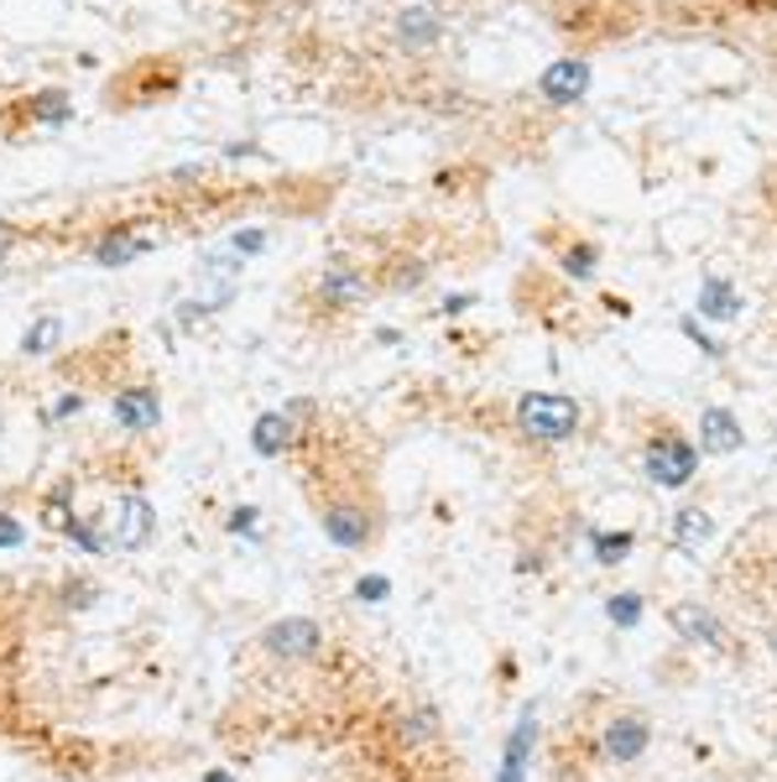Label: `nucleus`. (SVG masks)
Here are the masks:
<instances>
[{
    "label": "nucleus",
    "instance_id": "nucleus-1",
    "mask_svg": "<svg viewBox=\"0 0 777 782\" xmlns=\"http://www.w3.org/2000/svg\"><path fill=\"white\" fill-rule=\"evenodd\" d=\"M642 470H647V481L663 485V491H683L699 470V449L683 439V433H674V428H658L653 439L642 443Z\"/></svg>",
    "mask_w": 777,
    "mask_h": 782
},
{
    "label": "nucleus",
    "instance_id": "nucleus-2",
    "mask_svg": "<svg viewBox=\"0 0 777 782\" xmlns=\"http://www.w3.org/2000/svg\"><path fill=\"white\" fill-rule=\"evenodd\" d=\"M517 428L533 443H563L579 428V401L563 392H527L517 401Z\"/></svg>",
    "mask_w": 777,
    "mask_h": 782
},
{
    "label": "nucleus",
    "instance_id": "nucleus-3",
    "mask_svg": "<svg viewBox=\"0 0 777 782\" xmlns=\"http://www.w3.org/2000/svg\"><path fill=\"white\" fill-rule=\"evenodd\" d=\"M653 746V720L647 715H616V720H605V730H600V757L616 767H632L642 762V751Z\"/></svg>",
    "mask_w": 777,
    "mask_h": 782
},
{
    "label": "nucleus",
    "instance_id": "nucleus-4",
    "mask_svg": "<svg viewBox=\"0 0 777 782\" xmlns=\"http://www.w3.org/2000/svg\"><path fill=\"white\" fill-rule=\"evenodd\" d=\"M319 642H324V631H319V621H308V616H287V621H272L261 631V647L282 662H308L319 652Z\"/></svg>",
    "mask_w": 777,
    "mask_h": 782
},
{
    "label": "nucleus",
    "instance_id": "nucleus-5",
    "mask_svg": "<svg viewBox=\"0 0 777 782\" xmlns=\"http://www.w3.org/2000/svg\"><path fill=\"white\" fill-rule=\"evenodd\" d=\"M324 532H329V542L335 548H365L371 542V532H376V521H371V506L350 502V496H335V502H324Z\"/></svg>",
    "mask_w": 777,
    "mask_h": 782
},
{
    "label": "nucleus",
    "instance_id": "nucleus-6",
    "mask_svg": "<svg viewBox=\"0 0 777 782\" xmlns=\"http://www.w3.org/2000/svg\"><path fill=\"white\" fill-rule=\"evenodd\" d=\"M543 100H554V104H579L584 100V89H590V63L584 58H558L543 68Z\"/></svg>",
    "mask_w": 777,
    "mask_h": 782
},
{
    "label": "nucleus",
    "instance_id": "nucleus-7",
    "mask_svg": "<svg viewBox=\"0 0 777 782\" xmlns=\"http://www.w3.org/2000/svg\"><path fill=\"white\" fill-rule=\"evenodd\" d=\"M116 422L125 433H152L162 422L157 392H152V386H125V392H116Z\"/></svg>",
    "mask_w": 777,
    "mask_h": 782
},
{
    "label": "nucleus",
    "instance_id": "nucleus-8",
    "mask_svg": "<svg viewBox=\"0 0 777 782\" xmlns=\"http://www.w3.org/2000/svg\"><path fill=\"white\" fill-rule=\"evenodd\" d=\"M251 443H256V454H266V460H282L287 449L303 443V428L287 412H261L256 428H251Z\"/></svg>",
    "mask_w": 777,
    "mask_h": 782
},
{
    "label": "nucleus",
    "instance_id": "nucleus-9",
    "mask_svg": "<svg viewBox=\"0 0 777 782\" xmlns=\"http://www.w3.org/2000/svg\"><path fill=\"white\" fill-rule=\"evenodd\" d=\"M314 298H319V308H350V302L365 298V277H360L355 266H344V261H335L329 272L319 277V287H314Z\"/></svg>",
    "mask_w": 777,
    "mask_h": 782
},
{
    "label": "nucleus",
    "instance_id": "nucleus-10",
    "mask_svg": "<svg viewBox=\"0 0 777 782\" xmlns=\"http://www.w3.org/2000/svg\"><path fill=\"white\" fill-rule=\"evenodd\" d=\"M741 443H746V433H741L736 412L710 407V412L699 418V449H704V454H736Z\"/></svg>",
    "mask_w": 777,
    "mask_h": 782
},
{
    "label": "nucleus",
    "instance_id": "nucleus-11",
    "mask_svg": "<svg viewBox=\"0 0 777 782\" xmlns=\"http://www.w3.org/2000/svg\"><path fill=\"white\" fill-rule=\"evenodd\" d=\"M668 621L683 631V637H694V642H704V647H715V652H725V642H731V631L710 616V610H699V605H674L668 610Z\"/></svg>",
    "mask_w": 777,
    "mask_h": 782
},
{
    "label": "nucleus",
    "instance_id": "nucleus-12",
    "mask_svg": "<svg viewBox=\"0 0 777 782\" xmlns=\"http://www.w3.org/2000/svg\"><path fill=\"white\" fill-rule=\"evenodd\" d=\"M141 251H146V241H141L136 230L110 224V230L100 235V245H95V261H100V266H125V261H136Z\"/></svg>",
    "mask_w": 777,
    "mask_h": 782
},
{
    "label": "nucleus",
    "instance_id": "nucleus-13",
    "mask_svg": "<svg viewBox=\"0 0 777 782\" xmlns=\"http://www.w3.org/2000/svg\"><path fill=\"white\" fill-rule=\"evenodd\" d=\"M146 538H152V506H146V496H125V502H120L116 542L120 548H141Z\"/></svg>",
    "mask_w": 777,
    "mask_h": 782
},
{
    "label": "nucleus",
    "instance_id": "nucleus-14",
    "mask_svg": "<svg viewBox=\"0 0 777 782\" xmlns=\"http://www.w3.org/2000/svg\"><path fill=\"white\" fill-rule=\"evenodd\" d=\"M736 308H741V298L731 282H720V277L704 282V293H699V313H704V319L725 323V319H736Z\"/></svg>",
    "mask_w": 777,
    "mask_h": 782
},
{
    "label": "nucleus",
    "instance_id": "nucleus-15",
    "mask_svg": "<svg viewBox=\"0 0 777 782\" xmlns=\"http://www.w3.org/2000/svg\"><path fill=\"white\" fill-rule=\"evenodd\" d=\"M710 532H715V521H710L704 506H683V511L674 517V538L678 542H704Z\"/></svg>",
    "mask_w": 777,
    "mask_h": 782
},
{
    "label": "nucleus",
    "instance_id": "nucleus-16",
    "mask_svg": "<svg viewBox=\"0 0 777 782\" xmlns=\"http://www.w3.org/2000/svg\"><path fill=\"white\" fill-rule=\"evenodd\" d=\"M397 32H402V42H413V47H428V42H439V21L428 16V11H402Z\"/></svg>",
    "mask_w": 777,
    "mask_h": 782
},
{
    "label": "nucleus",
    "instance_id": "nucleus-17",
    "mask_svg": "<svg viewBox=\"0 0 777 782\" xmlns=\"http://www.w3.org/2000/svg\"><path fill=\"white\" fill-rule=\"evenodd\" d=\"M58 334H63V323H58V319H37L32 329H26L21 350H26V355H47V344L58 340Z\"/></svg>",
    "mask_w": 777,
    "mask_h": 782
},
{
    "label": "nucleus",
    "instance_id": "nucleus-18",
    "mask_svg": "<svg viewBox=\"0 0 777 782\" xmlns=\"http://www.w3.org/2000/svg\"><path fill=\"white\" fill-rule=\"evenodd\" d=\"M32 121H47V125H58V121H68V95H37L32 100Z\"/></svg>",
    "mask_w": 777,
    "mask_h": 782
},
{
    "label": "nucleus",
    "instance_id": "nucleus-19",
    "mask_svg": "<svg viewBox=\"0 0 777 782\" xmlns=\"http://www.w3.org/2000/svg\"><path fill=\"white\" fill-rule=\"evenodd\" d=\"M595 553L600 563H621L632 553V532H595Z\"/></svg>",
    "mask_w": 777,
    "mask_h": 782
},
{
    "label": "nucleus",
    "instance_id": "nucleus-20",
    "mask_svg": "<svg viewBox=\"0 0 777 782\" xmlns=\"http://www.w3.org/2000/svg\"><path fill=\"white\" fill-rule=\"evenodd\" d=\"M563 272L569 277H590L595 272V245H569L563 251Z\"/></svg>",
    "mask_w": 777,
    "mask_h": 782
},
{
    "label": "nucleus",
    "instance_id": "nucleus-21",
    "mask_svg": "<svg viewBox=\"0 0 777 782\" xmlns=\"http://www.w3.org/2000/svg\"><path fill=\"white\" fill-rule=\"evenodd\" d=\"M611 621H616V626H637L642 621V595H632V590H626V595H616V601H611Z\"/></svg>",
    "mask_w": 777,
    "mask_h": 782
},
{
    "label": "nucleus",
    "instance_id": "nucleus-22",
    "mask_svg": "<svg viewBox=\"0 0 777 782\" xmlns=\"http://www.w3.org/2000/svg\"><path fill=\"white\" fill-rule=\"evenodd\" d=\"M381 595H392V584L381 580V574H365V580L355 584V601H365V605H376Z\"/></svg>",
    "mask_w": 777,
    "mask_h": 782
},
{
    "label": "nucleus",
    "instance_id": "nucleus-23",
    "mask_svg": "<svg viewBox=\"0 0 777 782\" xmlns=\"http://www.w3.org/2000/svg\"><path fill=\"white\" fill-rule=\"evenodd\" d=\"M21 542V521L17 517H0V548H17Z\"/></svg>",
    "mask_w": 777,
    "mask_h": 782
},
{
    "label": "nucleus",
    "instance_id": "nucleus-24",
    "mask_svg": "<svg viewBox=\"0 0 777 782\" xmlns=\"http://www.w3.org/2000/svg\"><path fill=\"white\" fill-rule=\"evenodd\" d=\"M251 527H256V511H251V506L230 511V532H251Z\"/></svg>",
    "mask_w": 777,
    "mask_h": 782
},
{
    "label": "nucleus",
    "instance_id": "nucleus-25",
    "mask_svg": "<svg viewBox=\"0 0 777 782\" xmlns=\"http://www.w3.org/2000/svg\"><path fill=\"white\" fill-rule=\"evenodd\" d=\"M236 245H240V251H261V245H266V235H261V230H245V235H236Z\"/></svg>",
    "mask_w": 777,
    "mask_h": 782
},
{
    "label": "nucleus",
    "instance_id": "nucleus-26",
    "mask_svg": "<svg viewBox=\"0 0 777 782\" xmlns=\"http://www.w3.org/2000/svg\"><path fill=\"white\" fill-rule=\"evenodd\" d=\"M204 782H236V778H230V772H220V767H215V772H209V778H204Z\"/></svg>",
    "mask_w": 777,
    "mask_h": 782
}]
</instances>
